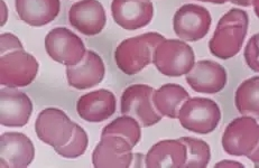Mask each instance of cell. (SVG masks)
I'll use <instances>...</instances> for the list:
<instances>
[{
	"instance_id": "1",
	"label": "cell",
	"mask_w": 259,
	"mask_h": 168,
	"mask_svg": "<svg viewBox=\"0 0 259 168\" xmlns=\"http://www.w3.org/2000/svg\"><path fill=\"white\" fill-rule=\"evenodd\" d=\"M249 17L242 9L232 8L220 18L213 36L209 41L212 55L220 60H229L241 50L246 39Z\"/></svg>"
},
{
	"instance_id": "2",
	"label": "cell",
	"mask_w": 259,
	"mask_h": 168,
	"mask_svg": "<svg viewBox=\"0 0 259 168\" xmlns=\"http://www.w3.org/2000/svg\"><path fill=\"white\" fill-rule=\"evenodd\" d=\"M162 34L149 31L122 40L115 51L117 66L127 75H135L152 64L155 50L164 41Z\"/></svg>"
},
{
	"instance_id": "3",
	"label": "cell",
	"mask_w": 259,
	"mask_h": 168,
	"mask_svg": "<svg viewBox=\"0 0 259 168\" xmlns=\"http://www.w3.org/2000/svg\"><path fill=\"white\" fill-rule=\"evenodd\" d=\"M153 64L163 75L178 77L188 74L195 64L193 49L180 39H165L154 53Z\"/></svg>"
},
{
	"instance_id": "4",
	"label": "cell",
	"mask_w": 259,
	"mask_h": 168,
	"mask_svg": "<svg viewBox=\"0 0 259 168\" xmlns=\"http://www.w3.org/2000/svg\"><path fill=\"white\" fill-rule=\"evenodd\" d=\"M155 89L147 84H133L125 89L120 98V111L137 120L143 128L152 127L162 120L154 104Z\"/></svg>"
},
{
	"instance_id": "5",
	"label": "cell",
	"mask_w": 259,
	"mask_h": 168,
	"mask_svg": "<svg viewBox=\"0 0 259 168\" xmlns=\"http://www.w3.org/2000/svg\"><path fill=\"white\" fill-rule=\"evenodd\" d=\"M179 121L191 133L208 135L214 131L221 120V110L213 100L190 98L180 110Z\"/></svg>"
},
{
	"instance_id": "6",
	"label": "cell",
	"mask_w": 259,
	"mask_h": 168,
	"mask_svg": "<svg viewBox=\"0 0 259 168\" xmlns=\"http://www.w3.org/2000/svg\"><path fill=\"white\" fill-rule=\"evenodd\" d=\"M39 64L35 57L23 50L2 55L0 84L9 88H25L37 76Z\"/></svg>"
},
{
	"instance_id": "7",
	"label": "cell",
	"mask_w": 259,
	"mask_h": 168,
	"mask_svg": "<svg viewBox=\"0 0 259 168\" xmlns=\"http://www.w3.org/2000/svg\"><path fill=\"white\" fill-rule=\"evenodd\" d=\"M45 50L52 60L65 66L79 64L87 53L80 36L65 27H56L49 31L45 37Z\"/></svg>"
},
{
	"instance_id": "8",
	"label": "cell",
	"mask_w": 259,
	"mask_h": 168,
	"mask_svg": "<svg viewBox=\"0 0 259 168\" xmlns=\"http://www.w3.org/2000/svg\"><path fill=\"white\" fill-rule=\"evenodd\" d=\"M222 147L228 155L248 156L259 143V124L248 115L236 118L227 125L222 136Z\"/></svg>"
},
{
	"instance_id": "9",
	"label": "cell",
	"mask_w": 259,
	"mask_h": 168,
	"mask_svg": "<svg viewBox=\"0 0 259 168\" xmlns=\"http://www.w3.org/2000/svg\"><path fill=\"white\" fill-rule=\"evenodd\" d=\"M75 122L58 108H46L37 115L35 122L36 135L44 144L54 149L69 143L73 135Z\"/></svg>"
},
{
	"instance_id": "10",
	"label": "cell",
	"mask_w": 259,
	"mask_h": 168,
	"mask_svg": "<svg viewBox=\"0 0 259 168\" xmlns=\"http://www.w3.org/2000/svg\"><path fill=\"white\" fill-rule=\"evenodd\" d=\"M212 18L209 10L195 4L180 7L173 17V28L179 38L198 41L208 35Z\"/></svg>"
},
{
	"instance_id": "11",
	"label": "cell",
	"mask_w": 259,
	"mask_h": 168,
	"mask_svg": "<svg viewBox=\"0 0 259 168\" xmlns=\"http://www.w3.org/2000/svg\"><path fill=\"white\" fill-rule=\"evenodd\" d=\"M133 148L121 136H101L92 153V164L96 168H128L135 158Z\"/></svg>"
},
{
	"instance_id": "12",
	"label": "cell",
	"mask_w": 259,
	"mask_h": 168,
	"mask_svg": "<svg viewBox=\"0 0 259 168\" xmlns=\"http://www.w3.org/2000/svg\"><path fill=\"white\" fill-rule=\"evenodd\" d=\"M33 112V102L17 88L5 87L0 91V122L4 127H24Z\"/></svg>"
},
{
	"instance_id": "13",
	"label": "cell",
	"mask_w": 259,
	"mask_h": 168,
	"mask_svg": "<svg viewBox=\"0 0 259 168\" xmlns=\"http://www.w3.org/2000/svg\"><path fill=\"white\" fill-rule=\"evenodd\" d=\"M111 15L115 23L126 30L141 29L152 22V0H112Z\"/></svg>"
},
{
	"instance_id": "14",
	"label": "cell",
	"mask_w": 259,
	"mask_h": 168,
	"mask_svg": "<svg viewBox=\"0 0 259 168\" xmlns=\"http://www.w3.org/2000/svg\"><path fill=\"white\" fill-rule=\"evenodd\" d=\"M35 158L33 141L22 133H5L0 137V167L25 168Z\"/></svg>"
},
{
	"instance_id": "15",
	"label": "cell",
	"mask_w": 259,
	"mask_h": 168,
	"mask_svg": "<svg viewBox=\"0 0 259 168\" xmlns=\"http://www.w3.org/2000/svg\"><path fill=\"white\" fill-rule=\"evenodd\" d=\"M185 81L193 91L214 94L224 90L228 75L224 66L210 60L196 62L193 69L185 76Z\"/></svg>"
},
{
	"instance_id": "16",
	"label": "cell",
	"mask_w": 259,
	"mask_h": 168,
	"mask_svg": "<svg viewBox=\"0 0 259 168\" xmlns=\"http://www.w3.org/2000/svg\"><path fill=\"white\" fill-rule=\"evenodd\" d=\"M69 23L85 36H96L106 27L107 15L98 0H80L69 10Z\"/></svg>"
},
{
	"instance_id": "17",
	"label": "cell",
	"mask_w": 259,
	"mask_h": 168,
	"mask_svg": "<svg viewBox=\"0 0 259 168\" xmlns=\"http://www.w3.org/2000/svg\"><path fill=\"white\" fill-rule=\"evenodd\" d=\"M105 73V63L95 51H87L79 64L66 66L67 83L76 90H88L97 87L102 82Z\"/></svg>"
},
{
	"instance_id": "18",
	"label": "cell",
	"mask_w": 259,
	"mask_h": 168,
	"mask_svg": "<svg viewBox=\"0 0 259 168\" xmlns=\"http://www.w3.org/2000/svg\"><path fill=\"white\" fill-rule=\"evenodd\" d=\"M115 94L106 89H100L83 94L76 102V112L88 122H102L116 112Z\"/></svg>"
},
{
	"instance_id": "19",
	"label": "cell",
	"mask_w": 259,
	"mask_h": 168,
	"mask_svg": "<svg viewBox=\"0 0 259 168\" xmlns=\"http://www.w3.org/2000/svg\"><path fill=\"white\" fill-rule=\"evenodd\" d=\"M186 147L180 139H165L155 144L145 156L148 168H184Z\"/></svg>"
},
{
	"instance_id": "20",
	"label": "cell",
	"mask_w": 259,
	"mask_h": 168,
	"mask_svg": "<svg viewBox=\"0 0 259 168\" xmlns=\"http://www.w3.org/2000/svg\"><path fill=\"white\" fill-rule=\"evenodd\" d=\"M20 20L32 27H42L53 22L61 10L60 0H15Z\"/></svg>"
},
{
	"instance_id": "21",
	"label": "cell",
	"mask_w": 259,
	"mask_h": 168,
	"mask_svg": "<svg viewBox=\"0 0 259 168\" xmlns=\"http://www.w3.org/2000/svg\"><path fill=\"white\" fill-rule=\"evenodd\" d=\"M190 99L189 92L180 84H164L154 91V104L163 117L178 119L180 110L186 100Z\"/></svg>"
},
{
	"instance_id": "22",
	"label": "cell",
	"mask_w": 259,
	"mask_h": 168,
	"mask_svg": "<svg viewBox=\"0 0 259 168\" xmlns=\"http://www.w3.org/2000/svg\"><path fill=\"white\" fill-rule=\"evenodd\" d=\"M235 104L241 115L259 120V76L247 78L238 87Z\"/></svg>"
},
{
	"instance_id": "23",
	"label": "cell",
	"mask_w": 259,
	"mask_h": 168,
	"mask_svg": "<svg viewBox=\"0 0 259 168\" xmlns=\"http://www.w3.org/2000/svg\"><path fill=\"white\" fill-rule=\"evenodd\" d=\"M117 135L129 141L133 147L137 146L142 138V125L136 119L129 115H122L107 124L101 131V136Z\"/></svg>"
},
{
	"instance_id": "24",
	"label": "cell",
	"mask_w": 259,
	"mask_h": 168,
	"mask_svg": "<svg viewBox=\"0 0 259 168\" xmlns=\"http://www.w3.org/2000/svg\"><path fill=\"white\" fill-rule=\"evenodd\" d=\"M186 147V161L184 168H204L211 158L210 146L204 140L193 137H181Z\"/></svg>"
},
{
	"instance_id": "25",
	"label": "cell",
	"mask_w": 259,
	"mask_h": 168,
	"mask_svg": "<svg viewBox=\"0 0 259 168\" xmlns=\"http://www.w3.org/2000/svg\"><path fill=\"white\" fill-rule=\"evenodd\" d=\"M88 144H89V138H88L85 130L81 125L75 123L73 135H72L69 143L60 147V148H56L55 153L64 157V158L74 159L85 153Z\"/></svg>"
},
{
	"instance_id": "26",
	"label": "cell",
	"mask_w": 259,
	"mask_h": 168,
	"mask_svg": "<svg viewBox=\"0 0 259 168\" xmlns=\"http://www.w3.org/2000/svg\"><path fill=\"white\" fill-rule=\"evenodd\" d=\"M247 66L252 72L259 73V33L252 35L243 51Z\"/></svg>"
},
{
	"instance_id": "27",
	"label": "cell",
	"mask_w": 259,
	"mask_h": 168,
	"mask_svg": "<svg viewBox=\"0 0 259 168\" xmlns=\"http://www.w3.org/2000/svg\"><path fill=\"white\" fill-rule=\"evenodd\" d=\"M0 41H2V55L7 54L9 52L24 49L22 41L12 33L2 34Z\"/></svg>"
},
{
	"instance_id": "28",
	"label": "cell",
	"mask_w": 259,
	"mask_h": 168,
	"mask_svg": "<svg viewBox=\"0 0 259 168\" xmlns=\"http://www.w3.org/2000/svg\"><path fill=\"white\" fill-rule=\"evenodd\" d=\"M214 167H239L243 168V165L238 162L236 160H221L219 162H217Z\"/></svg>"
},
{
	"instance_id": "29",
	"label": "cell",
	"mask_w": 259,
	"mask_h": 168,
	"mask_svg": "<svg viewBox=\"0 0 259 168\" xmlns=\"http://www.w3.org/2000/svg\"><path fill=\"white\" fill-rule=\"evenodd\" d=\"M248 159H250V161H252L255 164V167H257L259 165V143L257 145V147L255 148V150L252 151L250 155H248Z\"/></svg>"
},
{
	"instance_id": "30",
	"label": "cell",
	"mask_w": 259,
	"mask_h": 168,
	"mask_svg": "<svg viewBox=\"0 0 259 168\" xmlns=\"http://www.w3.org/2000/svg\"><path fill=\"white\" fill-rule=\"evenodd\" d=\"M0 4H2V26H4L8 19V9L4 0H0Z\"/></svg>"
},
{
	"instance_id": "31",
	"label": "cell",
	"mask_w": 259,
	"mask_h": 168,
	"mask_svg": "<svg viewBox=\"0 0 259 168\" xmlns=\"http://www.w3.org/2000/svg\"><path fill=\"white\" fill-rule=\"evenodd\" d=\"M231 4L236 5V6H240V7H249L252 5L253 0H231Z\"/></svg>"
},
{
	"instance_id": "32",
	"label": "cell",
	"mask_w": 259,
	"mask_h": 168,
	"mask_svg": "<svg viewBox=\"0 0 259 168\" xmlns=\"http://www.w3.org/2000/svg\"><path fill=\"white\" fill-rule=\"evenodd\" d=\"M199 2L210 3V4H215V5H222V4H226L228 2H231V0H199Z\"/></svg>"
},
{
	"instance_id": "33",
	"label": "cell",
	"mask_w": 259,
	"mask_h": 168,
	"mask_svg": "<svg viewBox=\"0 0 259 168\" xmlns=\"http://www.w3.org/2000/svg\"><path fill=\"white\" fill-rule=\"evenodd\" d=\"M252 6H253V10H255L256 16L259 18V0H253Z\"/></svg>"
},
{
	"instance_id": "34",
	"label": "cell",
	"mask_w": 259,
	"mask_h": 168,
	"mask_svg": "<svg viewBox=\"0 0 259 168\" xmlns=\"http://www.w3.org/2000/svg\"><path fill=\"white\" fill-rule=\"evenodd\" d=\"M257 167H259V165H258V166H257Z\"/></svg>"
}]
</instances>
